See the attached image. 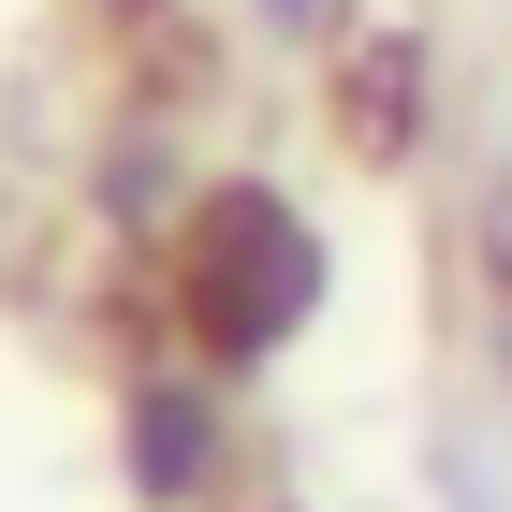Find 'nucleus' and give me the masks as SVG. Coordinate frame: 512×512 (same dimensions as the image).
Instances as JSON below:
<instances>
[{"label": "nucleus", "mask_w": 512, "mask_h": 512, "mask_svg": "<svg viewBox=\"0 0 512 512\" xmlns=\"http://www.w3.org/2000/svg\"><path fill=\"white\" fill-rule=\"evenodd\" d=\"M308 278H322V264H308V235H293L278 205H220V220L191 235V337H205L220 366H249L278 322L308 308Z\"/></svg>", "instance_id": "1"}, {"label": "nucleus", "mask_w": 512, "mask_h": 512, "mask_svg": "<svg viewBox=\"0 0 512 512\" xmlns=\"http://www.w3.org/2000/svg\"><path fill=\"white\" fill-rule=\"evenodd\" d=\"M439 512H512L498 469H483V439H454V454H439Z\"/></svg>", "instance_id": "2"}]
</instances>
